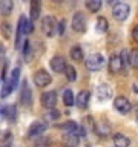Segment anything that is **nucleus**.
<instances>
[{
  "mask_svg": "<svg viewBox=\"0 0 138 147\" xmlns=\"http://www.w3.org/2000/svg\"><path fill=\"white\" fill-rule=\"evenodd\" d=\"M34 31V23L31 18H28L26 16H20L17 23V38H16V48H20V40L22 35H29Z\"/></svg>",
  "mask_w": 138,
  "mask_h": 147,
  "instance_id": "obj_1",
  "label": "nucleus"
},
{
  "mask_svg": "<svg viewBox=\"0 0 138 147\" xmlns=\"http://www.w3.org/2000/svg\"><path fill=\"white\" fill-rule=\"evenodd\" d=\"M103 66H104V58L100 54H92L86 60V67L91 72H98Z\"/></svg>",
  "mask_w": 138,
  "mask_h": 147,
  "instance_id": "obj_2",
  "label": "nucleus"
},
{
  "mask_svg": "<svg viewBox=\"0 0 138 147\" xmlns=\"http://www.w3.org/2000/svg\"><path fill=\"white\" fill-rule=\"evenodd\" d=\"M129 11H131V8H129L127 3L117 2V5H115L114 9H112L114 18H115V20H118V22H124L129 17Z\"/></svg>",
  "mask_w": 138,
  "mask_h": 147,
  "instance_id": "obj_3",
  "label": "nucleus"
},
{
  "mask_svg": "<svg viewBox=\"0 0 138 147\" xmlns=\"http://www.w3.org/2000/svg\"><path fill=\"white\" fill-rule=\"evenodd\" d=\"M41 29H43L45 35L52 37L55 34V31H58V25H57V22H55V18L52 16L43 17V20H41Z\"/></svg>",
  "mask_w": 138,
  "mask_h": 147,
  "instance_id": "obj_4",
  "label": "nucleus"
},
{
  "mask_svg": "<svg viewBox=\"0 0 138 147\" xmlns=\"http://www.w3.org/2000/svg\"><path fill=\"white\" fill-rule=\"evenodd\" d=\"M51 81H52V78L45 69H40L34 74V83L37 87H46L48 84H51Z\"/></svg>",
  "mask_w": 138,
  "mask_h": 147,
  "instance_id": "obj_5",
  "label": "nucleus"
},
{
  "mask_svg": "<svg viewBox=\"0 0 138 147\" xmlns=\"http://www.w3.org/2000/svg\"><path fill=\"white\" fill-rule=\"evenodd\" d=\"M114 107L118 110L120 113H129L132 109V104L126 96H117L114 100Z\"/></svg>",
  "mask_w": 138,
  "mask_h": 147,
  "instance_id": "obj_6",
  "label": "nucleus"
},
{
  "mask_svg": "<svg viewBox=\"0 0 138 147\" xmlns=\"http://www.w3.org/2000/svg\"><path fill=\"white\" fill-rule=\"evenodd\" d=\"M72 28L75 32H85L86 31V17L83 12H75L72 17Z\"/></svg>",
  "mask_w": 138,
  "mask_h": 147,
  "instance_id": "obj_7",
  "label": "nucleus"
},
{
  "mask_svg": "<svg viewBox=\"0 0 138 147\" xmlns=\"http://www.w3.org/2000/svg\"><path fill=\"white\" fill-rule=\"evenodd\" d=\"M49 66H51V69H52L54 72L60 74V72H64V71H66L68 63L64 61V58H63V57H60V55H55V57L51 58Z\"/></svg>",
  "mask_w": 138,
  "mask_h": 147,
  "instance_id": "obj_8",
  "label": "nucleus"
},
{
  "mask_svg": "<svg viewBox=\"0 0 138 147\" xmlns=\"http://www.w3.org/2000/svg\"><path fill=\"white\" fill-rule=\"evenodd\" d=\"M55 104H57V94L55 92H45L43 95H41V106L46 109H51L52 110L55 107Z\"/></svg>",
  "mask_w": 138,
  "mask_h": 147,
  "instance_id": "obj_9",
  "label": "nucleus"
},
{
  "mask_svg": "<svg viewBox=\"0 0 138 147\" xmlns=\"http://www.w3.org/2000/svg\"><path fill=\"white\" fill-rule=\"evenodd\" d=\"M110 96H112V89H110L109 84H106V83H103V84H100L98 87H97V100L98 101H108L110 100Z\"/></svg>",
  "mask_w": 138,
  "mask_h": 147,
  "instance_id": "obj_10",
  "label": "nucleus"
},
{
  "mask_svg": "<svg viewBox=\"0 0 138 147\" xmlns=\"http://www.w3.org/2000/svg\"><path fill=\"white\" fill-rule=\"evenodd\" d=\"M20 101L23 106H31L32 104V92H31V87L28 84V81H23L22 84V94H20Z\"/></svg>",
  "mask_w": 138,
  "mask_h": 147,
  "instance_id": "obj_11",
  "label": "nucleus"
},
{
  "mask_svg": "<svg viewBox=\"0 0 138 147\" xmlns=\"http://www.w3.org/2000/svg\"><path fill=\"white\" fill-rule=\"evenodd\" d=\"M124 66V61H123V57L121 55H112L109 58V71L110 72H120Z\"/></svg>",
  "mask_w": 138,
  "mask_h": 147,
  "instance_id": "obj_12",
  "label": "nucleus"
},
{
  "mask_svg": "<svg viewBox=\"0 0 138 147\" xmlns=\"http://www.w3.org/2000/svg\"><path fill=\"white\" fill-rule=\"evenodd\" d=\"M80 133H64L63 135V146L64 147H77L80 142Z\"/></svg>",
  "mask_w": 138,
  "mask_h": 147,
  "instance_id": "obj_13",
  "label": "nucleus"
},
{
  "mask_svg": "<svg viewBox=\"0 0 138 147\" xmlns=\"http://www.w3.org/2000/svg\"><path fill=\"white\" fill-rule=\"evenodd\" d=\"M2 118L9 123H14L17 119V107L16 106H5L2 107Z\"/></svg>",
  "mask_w": 138,
  "mask_h": 147,
  "instance_id": "obj_14",
  "label": "nucleus"
},
{
  "mask_svg": "<svg viewBox=\"0 0 138 147\" xmlns=\"http://www.w3.org/2000/svg\"><path fill=\"white\" fill-rule=\"evenodd\" d=\"M89 100H91V92L89 90H81L80 94L77 95V100H75V104L78 109H86L87 104H89Z\"/></svg>",
  "mask_w": 138,
  "mask_h": 147,
  "instance_id": "obj_15",
  "label": "nucleus"
},
{
  "mask_svg": "<svg viewBox=\"0 0 138 147\" xmlns=\"http://www.w3.org/2000/svg\"><path fill=\"white\" fill-rule=\"evenodd\" d=\"M45 130H46V126H45V124L40 123V121H35V123L31 124L29 132H28V136H37V138H39Z\"/></svg>",
  "mask_w": 138,
  "mask_h": 147,
  "instance_id": "obj_16",
  "label": "nucleus"
},
{
  "mask_svg": "<svg viewBox=\"0 0 138 147\" xmlns=\"http://www.w3.org/2000/svg\"><path fill=\"white\" fill-rule=\"evenodd\" d=\"M114 144L115 147H129V144H131V140L123 135V133H115L114 135Z\"/></svg>",
  "mask_w": 138,
  "mask_h": 147,
  "instance_id": "obj_17",
  "label": "nucleus"
},
{
  "mask_svg": "<svg viewBox=\"0 0 138 147\" xmlns=\"http://www.w3.org/2000/svg\"><path fill=\"white\" fill-rule=\"evenodd\" d=\"M94 130L98 133V135L106 136V135H109V133H110V126H109L108 121H100L98 124H95V129H94Z\"/></svg>",
  "mask_w": 138,
  "mask_h": 147,
  "instance_id": "obj_18",
  "label": "nucleus"
},
{
  "mask_svg": "<svg viewBox=\"0 0 138 147\" xmlns=\"http://www.w3.org/2000/svg\"><path fill=\"white\" fill-rule=\"evenodd\" d=\"M95 31L98 32V34H104L106 31H108V20H106L104 17H98L95 22Z\"/></svg>",
  "mask_w": 138,
  "mask_h": 147,
  "instance_id": "obj_19",
  "label": "nucleus"
},
{
  "mask_svg": "<svg viewBox=\"0 0 138 147\" xmlns=\"http://www.w3.org/2000/svg\"><path fill=\"white\" fill-rule=\"evenodd\" d=\"M71 58L74 60V61H81L83 60V49H81V46H72L71 48Z\"/></svg>",
  "mask_w": 138,
  "mask_h": 147,
  "instance_id": "obj_20",
  "label": "nucleus"
},
{
  "mask_svg": "<svg viewBox=\"0 0 138 147\" xmlns=\"http://www.w3.org/2000/svg\"><path fill=\"white\" fill-rule=\"evenodd\" d=\"M40 17V2L32 0L31 2V20H37Z\"/></svg>",
  "mask_w": 138,
  "mask_h": 147,
  "instance_id": "obj_21",
  "label": "nucleus"
},
{
  "mask_svg": "<svg viewBox=\"0 0 138 147\" xmlns=\"http://www.w3.org/2000/svg\"><path fill=\"white\" fill-rule=\"evenodd\" d=\"M18 77H20V67H16L14 71L11 72V75H9V78H8V83L11 84L14 89H16V86H17V83H18Z\"/></svg>",
  "mask_w": 138,
  "mask_h": 147,
  "instance_id": "obj_22",
  "label": "nucleus"
},
{
  "mask_svg": "<svg viewBox=\"0 0 138 147\" xmlns=\"http://www.w3.org/2000/svg\"><path fill=\"white\" fill-rule=\"evenodd\" d=\"M63 103L66 106H72L75 103V98H74V94L71 89H64L63 90Z\"/></svg>",
  "mask_w": 138,
  "mask_h": 147,
  "instance_id": "obj_23",
  "label": "nucleus"
},
{
  "mask_svg": "<svg viewBox=\"0 0 138 147\" xmlns=\"http://www.w3.org/2000/svg\"><path fill=\"white\" fill-rule=\"evenodd\" d=\"M86 8L89 9V12H98L101 8V0H87Z\"/></svg>",
  "mask_w": 138,
  "mask_h": 147,
  "instance_id": "obj_24",
  "label": "nucleus"
},
{
  "mask_svg": "<svg viewBox=\"0 0 138 147\" xmlns=\"http://www.w3.org/2000/svg\"><path fill=\"white\" fill-rule=\"evenodd\" d=\"M129 64L132 67H138V49H132L129 52Z\"/></svg>",
  "mask_w": 138,
  "mask_h": 147,
  "instance_id": "obj_25",
  "label": "nucleus"
},
{
  "mask_svg": "<svg viewBox=\"0 0 138 147\" xmlns=\"http://www.w3.org/2000/svg\"><path fill=\"white\" fill-rule=\"evenodd\" d=\"M64 74H66L68 81H75V78H77V72H75V69H74V66L68 64V67H66V71H64Z\"/></svg>",
  "mask_w": 138,
  "mask_h": 147,
  "instance_id": "obj_26",
  "label": "nucleus"
},
{
  "mask_svg": "<svg viewBox=\"0 0 138 147\" xmlns=\"http://www.w3.org/2000/svg\"><path fill=\"white\" fill-rule=\"evenodd\" d=\"M23 57H25L26 61H29L32 58V54H31V43L29 40H25V46H23Z\"/></svg>",
  "mask_w": 138,
  "mask_h": 147,
  "instance_id": "obj_27",
  "label": "nucleus"
},
{
  "mask_svg": "<svg viewBox=\"0 0 138 147\" xmlns=\"http://www.w3.org/2000/svg\"><path fill=\"white\" fill-rule=\"evenodd\" d=\"M12 9V2L11 0H5V2H2V14L3 16H8L9 12H11Z\"/></svg>",
  "mask_w": 138,
  "mask_h": 147,
  "instance_id": "obj_28",
  "label": "nucleus"
},
{
  "mask_svg": "<svg viewBox=\"0 0 138 147\" xmlns=\"http://www.w3.org/2000/svg\"><path fill=\"white\" fill-rule=\"evenodd\" d=\"M34 146L35 147H49V140H48V138H45V136H39Z\"/></svg>",
  "mask_w": 138,
  "mask_h": 147,
  "instance_id": "obj_29",
  "label": "nucleus"
},
{
  "mask_svg": "<svg viewBox=\"0 0 138 147\" xmlns=\"http://www.w3.org/2000/svg\"><path fill=\"white\" fill-rule=\"evenodd\" d=\"M9 144H11V132H6L3 136V147H6Z\"/></svg>",
  "mask_w": 138,
  "mask_h": 147,
  "instance_id": "obj_30",
  "label": "nucleus"
},
{
  "mask_svg": "<svg viewBox=\"0 0 138 147\" xmlns=\"http://www.w3.org/2000/svg\"><path fill=\"white\" fill-rule=\"evenodd\" d=\"M64 29H66V20H60V23H58V34L63 35Z\"/></svg>",
  "mask_w": 138,
  "mask_h": 147,
  "instance_id": "obj_31",
  "label": "nucleus"
},
{
  "mask_svg": "<svg viewBox=\"0 0 138 147\" xmlns=\"http://www.w3.org/2000/svg\"><path fill=\"white\" fill-rule=\"evenodd\" d=\"M132 38L135 40V41H138V25L132 29Z\"/></svg>",
  "mask_w": 138,
  "mask_h": 147,
  "instance_id": "obj_32",
  "label": "nucleus"
},
{
  "mask_svg": "<svg viewBox=\"0 0 138 147\" xmlns=\"http://www.w3.org/2000/svg\"><path fill=\"white\" fill-rule=\"evenodd\" d=\"M58 110H51V112H49V115H48V117L51 118V119H55V118H58Z\"/></svg>",
  "mask_w": 138,
  "mask_h": 147,
  "instance_id": "obj_33",
  "label": "nucleus"
},
{
  "mask_svg": "<svg viewBox=\"0 0 138 147\" xmlns=\"http://www.w3.org/2000/svg\"><path fill=\"white\" fill-rule=\"evenodd\" d=\"M137 123H138V110H137Z\"/></svg>",
  "mask_w": 138,
  "mask_h": 147,
  "instance_id": "obj_34",
  "label": "nucleus"
}]
</instances>
